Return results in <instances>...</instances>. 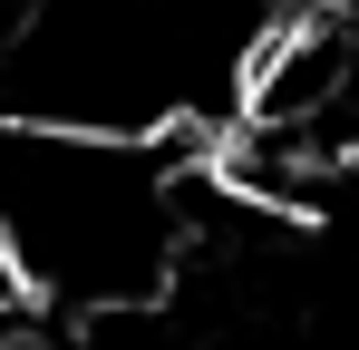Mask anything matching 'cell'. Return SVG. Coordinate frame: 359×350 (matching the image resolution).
I'll return each instance as SVG.
<instances>
[{
  "mask_svg": "<svg viewBox=\"0 0 359 350\" xmlns=\"http://www.w3.org/2000/svg\"><path fill=\"white\" fill-rule=\"evenodd\" d=\"M262 20H301V10H320V0H252Z\"/></svg>",
  "mask_w": 359,
  "mask_h": 350,
  "instance_id": "6da1fadb",
  "label": "cell"
}]
</instances>
